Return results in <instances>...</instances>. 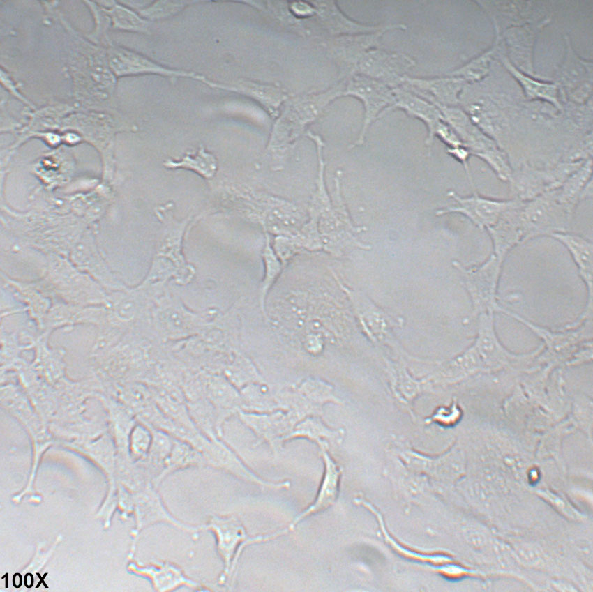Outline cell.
<instances>
[{
  "mask_svg": "<svg viewBox=\"0 0 593 592\" xmlns=\"http://www.w3.org/2000/svg\"><path fill=\"white\" fill-rule=\"evenodd\" d=\"M345 79L326 91L292 99L276 120L267 150L276 160L275 170L283 169L285 154L335 100L343 96Z\"/></svg>",
  "mask_w": 593,
  "mask_h": 592,
  "instance_id": "1",
  "label": "cell"
},
{
  "mask_svg": "<svg viewBox=\"0 0 593 592\" xmlns=\"http://www.w3.org/2000/svg\"><path fill=\"white\" fill-rule=\"evenodd\" d=\"M202 526L203 530L213 533L216 551L223 563L217 581L220 586H229L233 582L239 559L246 547L274 540L290 532L285 527L271 533L250 536L241 522L234 515H212Z\"/></svg>",
  "mask_w": 593,
  "mask_h": 592,
  "instance_id": "2",
  "label": "cell"
},
{
  "mask_svg": "<svg viewBox=\"0 0 593 592\" xmlns=\"http://www.w3.org/2000/svg\"><path fill=\"white\" fill-rule=\"evenodd\" d=\"M341 176V170H338L334 177L331 203L318 221L322 250L334 257H341L350 249H371L370 245L359 239V234L367 231V228L355 225L352 222L342 195Z\"/></svg>",
  "mask_w": 593,
  "mask_h": 592,
  "instance_id": "3",
  "label": "cell"
},
{
  "mask_svg": "<svg viewBox=\"0 0 593 592\" xmlns=\"http://www.w3.org/2000/svg\"><path fill=\"white\" fill-rule=\"evenodd\" d=\"M332 273L349 299L359 324L369 339L375 344L389 347L403 358L414 360V358L400 347L393 333L395 328L404 325V319L380 308L361 291L347 287L335 272Z\"/></svg>",
  "mask_w": 593,
  "mask_h": 592,
  "instance_id": "4",
  "label": "cell"
},
{
  "mask_svg": "<svg viewBox=\"0 0 593 592\" xmlns=\"http://www.w3.org/2000/svg\"><path fill=\"white\" fill-rule=\"evenodd\" d=\"M498 312L512 317L527 327L530 331L541 338L546 347L542 354L538 355L536 359L543 361L550 365L560 363L565 365L569 360L573 354L585 342L592 340V321L589 319L574 327L564 326V330L552 331L539 326L527 319L518 314L502 305Z\"/></svg>",
  "mask_w": 593,
  "mask_h": 592,
  "instance_id": "5",
  "label": "cell"
},
{
  "mask_svg": "<svg viewBox=\"0 0 593 592\" xmlns=\"http://www.w3.org/2000/svg\"><path fill=\"white\" fill-rule=\"evenodd\" d=\"M503 264L493 253L478 266L465 267L457 260L452 261L470 298L474 316L498 312L501 304L497 290Z\"/></svg>",
  "mask_w": 593,
  "mask_h": 592,
  "instance_id": "6",
  "label": "cell"
},
{
  "mask_svg": "<svg viewBox=\"0 0 593 592\" xmlns=\"http://www.w3.org/2000/svg\"><path fill=\"white\" fill-rule=\"evenodd\" d=\"M571 218L559 203L556 190L523 202L520 219L524 243L536 237L566 232Z\"/></svg>",
  "mask_w": 593,
  "mask_h": 592,
  "instance_id": "7",
  "label": "cell"
},
{
  "mask_svg": "<svg viewBox=\"0 0 593 592\" xmlns=\"http://www.w3.org/2000/svg\"><path fill=\"white\" fill-rule=\"evenodd\" d=\"M493 312L479 314L477 335L472 343L488 372L514 369L534 360L543 350L540 346L526 354H515L500 342L495 330Z\"/></svg>",
  "mask_w": 593,
  "mask_h": 592,
  "instance_id": "8",
  "label": "cell"
},
{
  "mask_svg": "<svg viewBox=\"0 0 593 592\" xmlns=\"http://www.w3.org/2000/svg\"><path fill=\"white\" fill-rule=\"evenodd\" d=\"M343 96H351L359 100L364 109L361 131L357 139L348 147L352 149L364 143L370 127L393 105L395 96L393 89L387 85L357 73L345 78Z\"/></svg>",
  "mask_w": 593,
  "mask_h": 592,
  "instance_id": "9",
  "label": "cell"
},
{
  "mask_svg": "<svg viewBox=\"0 0 593 592\" xmlns=\"http://www.w3.org/2000/svg\"><path fill=\"white\" fill-rule=\"evenodd\" d=\"M416 64V61L405 53L374 47L361 56L356 74L374 79L395 89L403 85L405 76Z\"/></svg>",
  "mask_w": 593,
  "mask_h": 592,
  "instance_id": "10",
  "label": "cell"
},
{
  "mask_svg": "<svg viewBox=\"0 0 593 592\" xmlns=\"http://www.w3.org/2000/svg\"><path fill=\"white\" fill-rule=\"evenodd\" d=\"M447 196L455 202V204L437 209L435 215L442 216L451 213L461 214L481 229H487L492 227L516 200L486 197L475 190L471 195L460 196L451 190L447 192Z\"/></svg>",
  "mask_w": 593,
  "mask_h": 592,
  "instance_id": "11",
  "label": "cell"
},
{
  "mask_svg": "<svg viewBox=\"0 0 593 592\" xmlns=\"http://www.w3.org/2000/svg\"><path fill=\"white\" fill-rule=\"evenodd\" d=\"M200 451L206 458L207 466L223 470L245 482L273 489L290 487V481L272 482L257 476L218 437H208Z\"/></svg>",
  "mask_w": 593,
  "mask_h": 592,
  "instance_id": "12",
  "label": "cell"
},
{
  "mask_svg": "<svg viewBox=\"0 0 593 592\" xmlns=\"http://www.w3.org/2000/svg\"><path fill=\"white\" fill-rule=\"evenodd\" d=\"M583 163L562 164L548 169L524 168L515 177L511 176L509 182L516 192V199L523 202L530 200L559 188Z\"/></svg>",
  "mask_w": 593,
  "mask_h": 592,
  "instance_id": "13",
  "label": "cell"
},
{
  "mask_svg": "<svg viewBox=\"0 0 593 592\" xmlns=\"http://www.w3.org/2000/svg\"><path fill=\"white\" fill-rule=\"evenodd\" d=\"M109 63L118 77L142 74H154L171 79L191 78L202 82L204 75L193 71L171 68L156 63L133 51L121 47L109 50Z\"/></svg>",
  "mask_w": 593,
  "mask_h": 592,
  "instance_id": "14",
  "label": "cell"
},
{
  "mask_svg": "<svg viewBox=\"0 0 593 592\" xmlns=\"http://www.w3.org/2000/svg\"><path fill=\"white\" fill-rule=\"evenodd\" d=\"M302 415L305 416L298 409L291 410L285 414L277 412L260 414L239 411L241 420L254 432L258 438V443L265 441L275 451L285 441L290 439L295 424Z\"/></svg>",
  "mask_w": 593,
  "mask_h": 592,
  "instance_id": "15",
  "label": "cell"
},
{
  "mask_svg": "<svg viewBox=\"0 0 593 592\" xmlns=\"http://www.w3.org/2000/svg\"><path fill=\"white\" fill-rule=\"evenodd\" d=\"M393 91L395 102L384 112L382 117L391 111L399 109L407 116L422 121L427 128L425 144L430 149L437 128L444 121L440 109L433 103L403 85L393 89Z\"/></svg>",
  "mask_w": 593,
  "mask_h": 592,
  "instance_id": "16",
  "label": "cell"
},
{
  "mask_svg": "<svg viewBox=\"0 0 593 592\" xmlns=\"http://www.w3.org/2000/svg\"><path fill=\"white\" fill-rule=\"evenodd\" d=\"M550 237L560 242L569 252L577 266L578 273L587 291V301L584 310L576 320L583 322L592 318V242L578 234L569 232H557Z\"/></svg>",
  "mask_w": 593,
  "mask_h": 592,
  "instance_id": "17",
  "label": "cell"
},
{
  "mask_svg": "<svg viewBox=\"0 0 593 592\" xmlns=\"http://www.w3.org/2000/svg\"><path fill=\"white\" fill-rule=\"evenodd\" d=\"M214 89L234 92L257 102L273 118L279 115V108L287 100L288 96L280 87L250 80L239 79L232 83L213 82L206 77L202 81Z\"/></svg>",
  "mask_w": 593,
  "mask_h": 592,
  "instance_id": "18",
  "label": "cell"
},
{
  "mask_svg": "<svg viewBox=\"0 0 593 592\" xmlns=\"http://www.w3.org/2000/svg\"><path fill=\"white\" fill-rule=\"evenodd\" d=\"M327 447H320L324 470L315 499L289 524L287 527L290 531H293L294 527L305 518L329 508L338 496L341 469L329 455Z\"/></svg>",
  "mask_w": 593,
  "mask_h": 592,
  "instance_id": "19",
  "label": "cell"
},
{
  "mask_svg": "<svg viewBox=\"0 0 593 592\" xmlns=\"http://www.w3.org/2000/svg\"><path fill=\"white\" fill-rule=\"evenodd\" d=\"M522 204L523 201L516 199L497 221L486 229L492 241L493 253L503 261L513 248L524 243L520 219Z\"/></svg>",
  "mask_w": 593,
  "mask_h": 592,
  "instance_id": "20",
  "label": "cell"
},
{
  "mask_svg": "<svg viewBox=\"0 0 593 592\" xmlns=\"http://www.w3.org/2000/svg\"><path fill=\"white\" fill-rule=\"evenodd\" d=\"M405 358L393 360L385 359L386 374L395 398L410 411L413 401L433 384L425 377L418 379L410 373Z\"/></svg>",
  "mask_w": 593,
  "mask_h": 592,
  "instance_id": "21",
  "label": "cell"
},
{
  "mask_svg": "<svg viewBox=\"0 0 593 592\" xmlns=\"http://www.w3.org/2000/svg\"><path fill=\"white\" fill-rule=\"evenodd\" d=\"M133 569L149 576L158 591L169 592L184 586L196 591L211 590L190 578L181 567L170 561L160 562L144 568L133 567Z\"/></svg>",
  "mask_w": 593,
  "mask_h": 592,
  "instance_id": "22",
  "label": "cell"
},
{
  "mask_svg": "<svg viewBox=\"0 0 593 592\" xmlns=\"http://www.w3.org/2000/svg\"><path fill=\"white\" fill-rule=\"evenodd\" d=\"M592 175V160L583 162L556 189L557 199L567 213L572 217L576 205L584 196Z\"/></svg>",
  "mask_w": 593,
  "mask_h": 592,
  "instance_id": "23",
  "label": "cell"
},
{
  "mask_svg": "<svg viewBox=\"0 0 593 592\" xmlns=\"http://www.w3.org/2000/svg\"><path fill=\"white\" fill-rule=\"evenodd\" d=\"M191 466H207L202 453L191 444L174 438L172 450L165 462L161 472L156 478L160 483L165 476L176 471Z\"/></svg>",
  "mask_w": 593,
  "mask_h": 592,
  "instance_id": "24",
  "label": "cell"
},
{
  "mask_svg": "<svg viewBox=\"0 0 593 592\" xmlns=\"http://www.w3.org/2000/svg\"><path fill=\"white\" fill-rule=\"evenodd\" d=\"M208 395L219 416H227L242 404L241 395L228 382L222 379L212 381L207 388Z\"/></svg>",
  "mask_w": 593,
  "mask_h": 592,
  "instance_id": "25",
  "label": "cell"
},
{
  "mask_svg": "<svg viewBox=\"0 0 593 592\" xmlns=\"http://www.w3.org/2000/svg\"><path fill=\"white\" fill-rule=\"evenodd\" d=\"M305 437L316 442L320 447L328 446L326 439L339 442L343 437L341 430H333L318 418H307L296 425L290 439Z\"/></svg>",
  "mask_w": 593,
  "mask_h": 592,
  "instance_id": "26",
  "label": "cell"
},
{
  "mask_svg": "<svg viewBox=\"0 0 593 592\" xmlns=\"http://www.w3.org/2000/svg\"><path fill=\"white\" fill-rule=\"evenodd\" d=\"M264 264L265 275L261 288L260 303L264 308V298L271 286L279 275L282 269V261L277 256L273 248L270 243L269 235L266 234V243L262 253Z\"/></svg>",
  "mask_w": 593,
  "mask_h": 592,
  "instance_id": "27",
  "label": "cell"
},
{
  "mask_svg": "<svg viewBox=\"0 0 593 592\" xmlns=\"http://www.w3.org/2000/svg\"><path fill=\"white\" fill-rule=\"evenodd\" d=\"M110 12L114 27L131 31H147V22L126 7L115 4Z\"/></svg>",
  "mask_w": 593,
  "mask_h": 592,
  "instance_id": "28",
  "label": "cell"
},
{
  "mask_svg": "<svg viewBox=\"0 0 593 592\" xmlns=\"http://www.w3.org/2000/svg\"><path fill=\"white\" fill-rule=\"evenodd\" d=\"M147 426L150 427L152 433V441L148 455L156 465L161 467L162 471L172 450L174 437L162 430Z\"/></svg>",
  "mask_w": 593,
  "mask_h": 592,
  "instance_id": "29",
  "label": "cell"
},
{
  "mask_svg": "<svg viewBox=\"0 0 593 592\" xmlns=\"http://www.w3.org/2000/svg\"><path fill=\"white\" fill-rule=\"evenodd\" d=\"M152 441V433L150 427L145 424H135L130 431L128 446L131 454L136 458H141L149 453Z\"/></svg>",
  "mask_w": 593,
  "mask_h": 592,
  "instance_id": "30",
  "label": "cell"
},
{
  "mask_svg": "<svg viewBox=\"0 0 593 592\" xmlns=\"http://www.w3.org/2000/svg\"><path fill=\"white\" fill-rule=\"evenodd\" d=\"M188 3L181 1H158L141 10L142 16L151 20H159L172 16L181 11Z\"/></svg>",
  "mask_w": 593,
  "mask_h": 592,
  "instance_id": "31",
  "label": "cell"
},
{
  "mask_svg": "<svg viewBox=\"0 0 593 592\" xmlns=\"http://www.w3.org/2000/svg\"><path fill=\"white\" fill-rule=\"evenodd\" d=\"M460 416V410L456 404H453V406L449 408H440L435 413L427 419L428 423L436 421L437 423L449 425L457 420Z\"/></svg>",
  "mask_w": 593,
  "mask_h": 592,
  "instance_id": "32",
  "label": "cell"
},
{
  "mask_svg": "<svg viewBox=\"0 0 593 592\" xmlns=\"http://www.w3.org/2000/svg\"><path fill=\"white\" fill-rule=\"evenodd\" d=\"M447 153L453 157L456 160L461 162L468 177V179L471 183V185L474 188V183L468 164V159L470 155H471L469 150L463 146H459L456 147L449 148L447 149Z\"/></svg>",
  "mask_w": 593,
  "mask_h": 592,
  "instance_id": "33",
  "label": "cell"
}]
</instances>
